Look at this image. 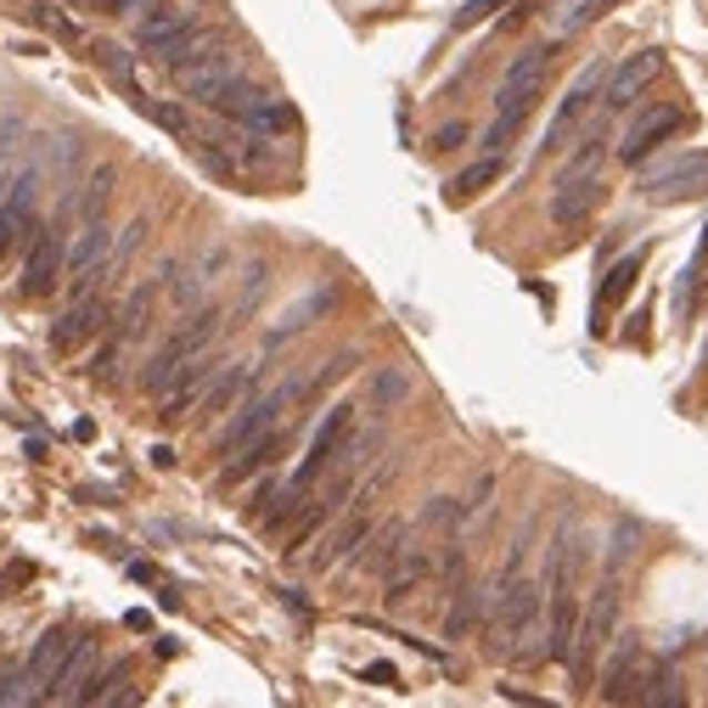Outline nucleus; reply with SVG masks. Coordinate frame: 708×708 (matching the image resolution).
Wrapping results in <instances>:
<instances>
[{
  "label": "nucleus",
  "mask_w": 708,
  "mask_h": 708,
  "mask_svg": "<svg viewBox=\"0 0 708 708\" xmlns=\"http://www.w3.org/2000/svg\"><path fill=\"white\" fill-rule=\"evenodd\" d=\"M113 231L102 225V220H84L79 225V236H73V247H68V259H62V271L68 276H91V271H102V264H108V242Z\"/></svg>",
  "instance_id": "nucleus-19"
},
{
  "label": "nucleus",
  "mask_w": 708,
  "mask_h": 708,
  "mask_svg": "<svg viewBox=\"0 0 708 708\" xmlns=\"http://www.w3.org/2000/svg\"><path fill=\"white\" fill-rule=\"evenodd\" d=\"M135 108H141V113H146L158 130H169V135H192V119H186V108H174V102H152V97H141Z\"/></svg>",
  "instance_id": "nucleus-32"
},
{
  "label": "nucleus",
  "mask_w": 708,
  "mask_h": 708,
  "mask_svg": "<svg viewBox=\"0 0 708 708\" xmlns=\"http://www.w3.org/2000/svg\"><path fill=\"white\" fill-rule=\"evenodd\" d=\"M647 675H653V658L636 647V636H618L613 641V658L601 669V702H636L641 686H647Z\"/></svg>",
  "instance_id": "nucleus-7"
},
{
  "label": "nucleus",
  "mask_w": 708,
  "mask_h": 708,
  "mask_svg": "<svg viewBox=\"0 0 708 708\" xmlns=\"http://www.w3.org/2000/svg\"><path fill=\"white\" fill-rule=\"evenodd\" d=\"M702 264H708V231H702V247H697V271H702Z\"/></svg>",
  "instance_id": "nucleus-44"
},
{
  "label": "nucleus",
  "mask_w": 708,
  "mask_h": 708,
  "mask_svg": "<svg viewBox=\"0 0 708 708\" xmlns=\"http://www.w3.org/2000/svg\"><path fill=\"white\" fill-rule=\"evenodd\" d=\"M607 7H613V0H563V7L552 12V40H574V34L590 29Z\"/></svg>",
  "instance_id": "nucleus-28"
},
{
  "label": "nucleus",
  "mask_w": 708,
  "mask_h": 708,
  "mask_svg": "<svg viewBox=\"0 0 708 708\" xmlns=\"http://www.w3.org/2000/svg\"><path fill=\"white\" fill-rule=\"evenodd\" d=\"M91 675H97V636H73V647H68V658H62V669H57V680H51L45 697L79 702L84 686H91Z\"/></svg>",
  "instance_id": "nucleus-16"
},
{
  "label": "nucleus",
  "mask_w": 708,
  "mask_h": 708,
  "mask_svg": "<svg viewBox=\"0 0 708 708\" xmlns=\"http://www.w3.org/2000/svg\"><path fill=\"white\" fill-rule=\"evenodd\" d=\"M664 73V57L658 51H636V57H625L618 68H607V84H601V108L607 113H625V108H636V97L647 91V84Z\"/></svg>",
  "instance_id": "nucleus-11"
},
{
  "label": "nucleus",
  "mask_w": 708,
  "mask_h": 708,
  "mask_svg": "<svg viewBox=\"0 0 708 708\" xmlns=\"http://www.w3.org/2000/svg\"><path fill=\"white\" fill-rule=\"evenodd\" d=\"M462 141H467V124H462V119H456V124H445V130L433 135V146H438V152H451V146H462Z\"/></svg>",
  "instance_id": "nucleus-42"
},
{
  "label": "nucleus",
  "mask_w": 708,
  "mask_h": 708,
  "mask_svg": "<svg viewBox=\"0 0 708 708\" xmlns=\"http://www.w3.org/2000/svg\"><path fill=\"white\" fill-rule=\"evenodd\" d=\"M102 326H108V299H102V293L73 299V304L51 321V348H57V354H73L84 337H97Z\"/></svg>",
  "instance_id": "nucleus-13"
},
{
  "label": "nucleus",
  "mask_w": 708,
  "mask_h": 708,
  "mask_svg": "<svg viewBox=\"0 0 708 708\" xmlns=\"http://www.w3.org/2000/svg\"><path fill=\"white\" fill-rule=\"evenodd\" d=\"M186 29H192V12H181V7H158L152 18H141L135 40H141V51H163L174 34H186Z\"/></svg>",
  "instance_id": "nucleus-26"
},
{
  "label": "nucleus",
  "mask_w": 708,
  "mask_h": 708,
  "mask_svg": "<svg viewBox=\"0 0 708 708\" xmlns=\"http://www.w3.org/2000/svg\"><path fill=\"white\" fill-rule=\"evenodd\" d=\"M636 276H641V253H630V259H618L613 271L601 276V293H596V326H590V332H601V326H607V315H613L618 304L630 299Z\"/></svg>",
  "instance_id": "nucleus-22"
},
{
  "label": "nucleus",
  "mask_w": 708,
  "mask_h": 708,
  "mask_svg": "<svg viewBox=\"0 0 708 708\" xmlns=\"http://www.w3.org/2000/svg\"><path fill=\"white\" fill-rule=\"evenodd\" d=\"M152 304H158V282H141V287L124 299V310H119V321H113V326H119L113 337H119V343H135V337L146 332V321H152Z\"/></svg>",
  "instance_id": "nucleus-27"
},
{
  "label": "nucleus",
  "mask_w": 708,
  "mask_h": 708,
  "mask_svg": "<svg viewBox=\"0 0 708 708\" xmlns=\"http://www.w3.org/2000/svg\"><path fill=\"white\" fill-rule=\"evenodd\" d=\"M332 304H337V287H332V282H326V287H315V293H304V299H299V304H293L276 326H271V348H276V343H287V337H299V332H310L321 315H332Z\"/></svg>",
  "instance_id": "nucleus-20"
},
{
  "label": "nucleus",
  "mask_w": 708,
  "mask_h": 708,
  "mask_svg": "<svg viewBox=\"0 0 708 708\" xmlns=\"http://www.w3.org/2000/svg\"><path fill=\"white\" fill-rule=\"evenodd\" d=\"M636 192L653 198V203H691V198H708V146H680L675 158L641 169Z\"/></svg>",
  "instance_id": "nucleus-2"
},
{
  "label": "nucleus",
  "mask_w": 708,
  "mask_h": 708,
  "mask_svg": "<svg viewBox=\"0 0 708 708\" xmlns=\"http://www.w3.org/2000/svg\"><path fill=\"white\" fill-rule=\"evenodd\" d=\"M601 84H607V62H601V57H596V62H585V68L574 73V84H568V97H563L557 119L546 124V152H557V146L574 135V124L585 119V108L601 97Z\"/></svg>",
  "instance_id": "nucleus-9"
},
{
  "label": "nucleus",
  "mask_w": 708,
  "mask_h": 708,
  "mask_svg": "<svg viewBox=\"0 0 708 708\" xmlns=\"http://www.w3.org/2000/svg\"><path fill=\"white\" fill-rule=\"evenodd\" d=\"M0 702H34V686H29V675H23L18 658L0 664Z\"/></svg>",
  "instance_id": "nucleus-33"
},
{
  "label": "nucleus",
  "mask_w": 708,
  "mask_h": 708,
  "mask_svg": "<svg viewBox=\"0 0 708 708\" xmlns=\"http://www.w3.org/2000/svg\"><path fill=\"white\" fill-rule=\"evenodd\" d=\"M500 174H506V158H495V152H484L478 163H467L462 174H451V181H445V203H451V209H462V203H473L478 192H489V186L500 181Z\"/></svg>",
  "instance_id": "nucleus-21"
},
{
  "label": "nucleus",
  "mask_w": 708,
  "mask_h": 708,
  "mask_svg": "<svg viewBox=\"0 0 708 708\" xmlns=\"http://www.w3.org/2000/svg\"><path fill=\"white\" fill-rule=\"evenodd\" d=\"M366 680H383V686H394L399 675H394V664H372V669H366Z\"/></svg>",
  "instance_id": "nucleus-43"
},
{
  "label": "nucleus",
  "mask_w": 708,
  "mask_h": 708,
  "mask_svg": "<svg viewBox=\"0 0 708 708\" xmlns=\"http://www.w3.org/2000/svg\"><path fill=\"white\" fill-rule=\"evenodd\" d=\"M97 62H102V68H108L119 84H135V73H130V57H124L119 45H97Z\"/></svg>",
  "instance_id": "nucleus-38"
},
{
  "label": "nucleus",
  "mask_w": 708,
  "mask_h": 708,
  "mask_svg": "<svg viewBox=\"0 0 708 708\" xmlns=\"http://www.w3.org/2000/svg\"><path fill=\"white\" fill-rule=\"evenodd\" d=\"M372 394H377L383 405H394V399H405V394H411V377H405V372H377Z\"/></svg>",
  "instance_id": "nucleus-37"
},
{
  "label": "nucleus",
  "mask_w": 708,
  "mask_h": 708,
  "mask_svg": "<svg viewBox=\"0 0 708 708\" xmlns=\"http://www.w3.org/2000/svg\"><path fill=\"white\" fill-rule=\"evenodd\" d=\"M68 647H73V636H68L62 625H57V630H45V636L34 641V653H29V664H23V675H29V686H34V702L51 691V680H57V669H62Z\"/></svg>",
  "instance_id": "nucleus-17"
},
{
  "label": "nucleus",
  "mask_w": 708,
  "mask_h": 708,
  "mask_svg": "<svg viewBox=\"0 0 708 708\" xmlns=\"http://www.w3.org/2000/svg\"><path fill=\"white\" fill-rule=\"evenodd\" d=\"M517 130H523V119H517V113H495V124L484 130V152H495V158H500V152L517 141Z\"/></svg>",
  "instance_id": "nucleus-35"
},
{
  "label": "nucleus",
  "mask_w": 708,
  "mask_h": 708,
  "mask_svg": "<svg viewBox=\"0 0 708 708\" xmlns=\"http://www.w3.org/2000/svg\"><path fill=\"white\" fill-rule=\"evenodd\" d=\"M293 124H299V108H293L287 97H271V91H259L253 108L242 113V130H253V135H282V130H293Z\"/></svg>",
  "instance_id": "nucleus-23"
},
{
  "label": "nucleus",
  "mask_w": 708,
  "mask_h": 708,
  "mask_svg": "<svg viewBox=\"0 0 708 708\" xmlns=\"http://www.w3.org/2000/svg\"><path fill=\"white\" fill-rule=\"evenodd\" d=\"M236 73H242V68H236V51H225L220 40H209V45L192 51L186 62H174V79H181V91H186L192 102H214L220 84L236 79Z\"/></svg>",
  "instance_id": "nucleus-6"
},
{
  "label": "nucleus",
  "mask_w": 708,
  "mask_h": 708,
  "mask_svg": "<svg viewBox=\"0 0 708 708\" xmlns=\"http://www.w3.org/2000/svg\"><path fill=\"white\" fill-rule=\"evenodd\" d=\"M636 702H647V708H686V680L675 669L653 664V675H647V686H641Z\"/></svg>",
  "instance_id": "nucleus-29"
},
{
  "label": "nucleus",
  "mask_w": 708,
  "mask_h": 708,
  "mask_svg": "<svg viewBox=\"0 0 708 708\" xmlns=\"http://www.w3.org/2000/svg\"><path fill=\"white\" fill-rule=\"evenodd\" d=\"M686 130V113L675 108V102H658V108H647L630 130H625V141H618V158L625 163H641V158H653L664 141H675Z\"/></svg>",
  "instance_id": "nucleus-10"
},
{
  "label": "nucleus",
  "mask_w": 708,
  "mask_h": 708,
  "mask_svg": "<svg viewBox=\"0 0 708 708\" xmlns=\"http://www.w3.org/2000/svg\"><path fill=\"white\" fill-rule=\"evenodd\" d=\"M141 236H146V220H135V225H130V231H124V236L108 247V264H102L108 276H119V271H124V264H130V253L141 247Z\"/></svg>",
  "instance_id": "nucleus-34"
},
{
  "label": "nucleus",
  "mask_w": 708,
  "mask_h": 708,
  "mask_svg": "<svg viewBox=\"0 0 708 708\" xmlns=\"http://www.w3.org/2000/svg\"><path fill=\"white\" fill-rule=\"evenodd\" d=\"M495 7H506V0H467V7L456 12V29H473V23H484Z\"/></svg>",
  "instance_id": "nucleus-39"
},
{
  "label": "nucleus",
  "mask_w": 708,
  "mask_h": 708,
  "mask_svg": "<svg viewBox=\"0 0 708 708\" xmlns=\"http://www.w3.org/2000/svg\"><path fill=\"white\" fill-rule=\"evenodd\" d=\"M399 546H405V523H388V528H383V540L372 546V568L383 574V568L399 557Z\"/></svg>",
  "instance_id": "nucleus-36"
},
{
  "label": "nucleus",
  "mask_w": 708,
  "mask_h": 708,
  "mask_svg": "<svg viewBox=\"0 0 708 708\" xmlns=\"http://www.w3.org/2000/svg\"><path fill=\"white\" fill-rule=\"evenodd\" d=\"M34 231V169L12 174V192L7 203H0V259H7L12 247H23Z\"/></svg>",
  "instance_id": "nucleus-14"
},
{
  "label": "nucleus",
  "mask_w": 708,
  "mask_h": 708,
  "mask_svg": "<svg viewBox=\"0 0 708 708\" xmlns=\"http://www.w3.org/2000/svg\"><path fill=\"white\" fill-rule=\"evenodd\" d=\"M613 625H618V568H613V574H607V579L596 585L590 607L579 613V630H574V653H568V669H574V680H579V686H590L596 653L607 647Z\"/></svg>",
  "instance_id": "nucleus-4"
},
{
  "label": "nucleus",
  "mask_w": 708,
  "mask_h": 708,
  "mask_svg": "<svg viewBox=\"0 0 708 708\" xmlns=\"http://www.w3.org/2000/svg\"><path fill=\"white\" fill-rule=\"evenodd\" d=\"M34 579V568L29 563H12L7 574H0V601H7V590H18V585H29Z\"/></svg>",
  "instance_id": "nucleus-41"
},
{
  "label": "nucleus",
  "mask_w": 708,
  "mask_h": 708,
  "mask_svg": "<svg viewBox=\"0 0 708 708\" xmlns=\"http://www.w3.org/2000/svg\"><path fill=\"white\" fill-rule=\"evenodd\" d=\"M214 332H220V310H214V304H209V310H198V315H186L181 326H174V332L163 337V348L146 361V372H141V394L163 399V394H169V383L181 377V366L192 361V354H203V348L214 343Z\"/></svg>",
  "instance_id": "nucleus-1"
},
{
  "label": "nucleus",
  "mask_w": 708,
  "mask_h": 708,
  "mask_svg": "<svg viewBox=\"0 0 708 708\" xmlns=\"http://www.w3.org/2000/svg\"><path fill=\"white\" fill-rule=\"evenodd\" d=\"M601 198H607L601 174H568V181L552 186V220L557 225H585L601 209Z\"/></svg>",
  "instance_id": "nucleus-15"
},
{
  "label": "nucleus",
  "mask_w": 708,
  "mask_h": 708,
  "mask_svg": "<svg viewBox=\"0 0 708 708\" xmlns=\"http://www.w3.org/2000/svg\"><path fill=\"white\" fill-rule=\"evenodd\" d=\"M478 607H484V596L467 590V585H456V607L445 613V636H451V641H462V636L478 625Z\"/></svg>",
  "instance_id": "nucleus-31"
},
{
  "label": "nucleus",
  "mask_w": 708,
  "mask_h": 708,
  "mask_svg": "<svg viewBox=\"0 0 708 708\" xmlns=\"http://www.w3.org/2000/svg\"><path fill=\"white\" fill-rule=\"evenodd\" d=\"M108 203H113V169L102 163V169H91V181H84V192H79V214L84 220H102Z\"/></svg>",
  "instance_id": "nucleus-30"
},
{
  "label": "nucleus",
  "mask_w": 708,
  "mask_h": 708,
  "mask_svg": "<svg viewBox=\"0 0 708 708\" xmlns=\"http://www.w3.org/2000/svg\"><path fill=\"white\" fill-rule=\"evenodd\" d=\"M552 45H528L512 57V68L500 73V91H495V113H517V119L535 113V102L546 91V73H552Z\"/></svg>",
  "instance_id": "nucleus-5"
},
{
  "label": "nucleus",
  "mask_w": 708,
  "mask_h": 708,
  "mask_svg": "<svg viewBox=\"0 0 708 708\" xmlns=\"http://www.w3.org/2000/svg\"><path fill=\"white\" fill-rule=\"evenodd\" d=\"M259 383V372L253 366H231V372H214V383L203 388V399H198V422H209V416H220L236 394H247Z\"/></svg>",
  "instance_id": "nucleus-24"
},
{
  "label": "nucleus",
  "mask_w": 708,
  "mask_h": 708,
  "mask_svg": "<svg viewBox=\"0 0 708 708\" xmlns=\"http://www.w3.org/2000/svg\"><path fill=\"white\" fill-rule=\"evenodd\" d=\"M62 282V236L51 225H34L23 242V299H45Z\"/></svg>",
  "instance_id": "nucleus-12"
},
{
  "label": "nucleus",
  "mask_w": 708,
  "mask_h": 708,
  "mask_svg": "<svg viewBox=\"0 0 708 708\" xmlns=\"http://www.w3.org/2000/svg\"><path fill=\"white\" fill-rule=\"evenodd\" d=\"M427 568H433L427 552H405V546H399V557L383 568V590H388V601H405V596L427 579Z\"/></svg>",
  "instance_id": "nucleus-25"
},
{
  "label": "nucleus",
  "mask_w": 708,
  "mask_h": 708,
  "mask_svg": "<svg viewBox=\"0 0 708 708\" xmlns=\"http://www.w3.org/2000/svg\"><path fill=\"white\" fill-rule=\"evenodd\" d=\"M377 484H383V478H377ZM377 484H372V489H361V495H354V512H348V523H343V528H337V535H332V540L321 546V557H315V568H332L337 557H348L354 546H361V540H366V528H372V495H377Z\"/></svg>",
  "instance_id": "nucleus-18"
},
{
  "label": "nucleus",
  "mask_w": 708,
  "mask_h": 708,
  "mask_svg": "<svg viewBox=\"0 0 708 708\" xmlns=\"http://www.w3.org/2000/svg\"><path fill=\"white\" fill-rule=\"evenodd\" d=\"M354 433V411L348 405H337V411H326V422L315 427V438H310V451H304V462H299V473L287 478L293 489H315V478L337 462V451H343V438Z\"/></svg>",
  "instance_id": "nucleus-8"
},
{
  "label": "nucleus",
  "mask_w": 708,
  "mask_h": 708,
  "mask_svg": "<svg viewBox=\"0 0 708 708\" xmlns=\"http://www.w3.org/2000/svg\"><path fill=\"white\" fill-rule=\"evenodd\" d=\"M34 23H40L45 34H62V40H73V23H68V18H57V7H34Z\"/></svg>",
  "instance_id": "nucleus-40"
},
{
  "label": "nucleus",
  "mask_w": 708,
  "mask_h": 708,
  "mask_svg": "<svg viewBox=\"0 0 708 708\" xmlns=\"http://www.w3.org/2000/svg\"><path fill=\"white\" fill-rule=\"evenodd\" d=\"M304 394H310V377H287V383H276L271 394L247 399V405L236 411V422L225 427V438H220V456H236V451H247V445H253V438L276 433L282 411H287V405H299Z\"/></svg>",
  "instance_id": "nucleus-3"
}]
</instances>
